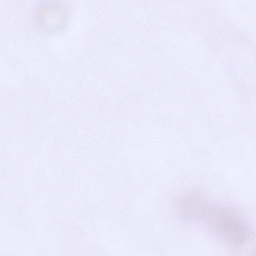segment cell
Masks as SVG:
<instances>
[{"instance_id": "obj_1", "label": "cell", "mask_w": 256, "mask_h": 256, "mask_svg": "<svg viewBox=\"0 0 256 256\" xmlns=\"http://www.w3.org/2000/svg\"><path fill=\"white\" fill-rule=\"evenodd\" d=\"M202 216L205 218L212 231L222 240L234 245L244 242L250 234V228L240 216L231 208L221 206H206Z\"/></svg>"}, {"instance_id": "obj_2", "label": "cell", "mask_w": 256, "mask_h": 256, "mask_svg": "<svg viewBox=\"0 0 256 256\" xmlns=\"http://www.w3.org/2000/svg\"><path fill=\"white\" fill-rule=\"evenodd\" d=\"M70 6L62 2L44 1L34 12L36 26L42 31L55 32L66 27L70 16Z\"/></svg>"}]
</instances>
